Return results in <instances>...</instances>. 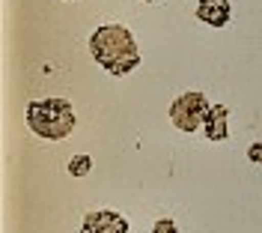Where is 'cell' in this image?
Returning <instances> with one entry per match:
<instances>
[{
    "instance_id": "6da1fadb",
    "label": "cell",
    "mask_w": 262,
    "mask_h": 233,
    "mask_svg": "<svg viewBox=\"0 0 262 233\" xmlns=\"http://www.w3.org/2000/svg\"><path fill=\"white\" fill-rule=\"evenodd\" d=\"M90 51L96 63H101V69H107L111 75H128L131 69L140 66V48L122 24L98 27L90 36Z\"/></svg>"
},
{
    "instance_id": "7a4b0ae2",
    "label": "cell",
    "mask_w": 262,
    "mask_h": 233,
    "mask_svg": "<svg viewBox=\"0 0 262 233\" xmlns=\"http://www.w3.org/2000/svg\"><path fill=\"white\" fill-rule=\"evenodd\" d=\"M27 123L39 138L45 141H60L69 138L75 129V111L66 99H45L27 105Z\"/></svg>"
},
{
    "instance_id": "3957f363",
    "label": "cell",
    "mask_w": 262,
    "mask_h": 233,
    "mask_svg": "<svg viewBox=\"0 0 262 233\" xmlns=\"http://www.w3.org/2000/svg\"><path fill=\"white\" fill-rule=\"evenodd\" d=\"M206 116H209V102L203 93H185L170 108V120L182 132H196L206 123Z\"/></svg>"
},
{
    "instance_id": "277c9868",
    "label": "cell",
    "mask_w": 262,
    "mask_h": 233,
    "mask_svg": "<svg viewBox=\"0 0 262 233\" xmlns=\"http://www.w3.org/2000/svg\"><path fill=\"white\" fill-rule=\"evenodd\" d=\"M81 233H128V221L114 209H98L83 218Z\"/></svg>"
},
{
    "instance_id": "5b68a950",
    "label": "cell",
    "mask_w": 262,
    "mask_h": 233,
    "mask_svg": "<svg viewBox=\"0 0 262 233\" xmlns=\"http://www.w3.org/2000/svg\"><path fill=\"white\" fill-rule=\"evenodd\" d=\"M196 18L212 24V27H224L229 21V0H200Z\"/></svg>"
},
{
    "instance_id": "8992f818",
    "label": "cell",
    "mask_w": 262,
    "mask_h": 233,
    "mask_svg": "<svg viewBox=\"0 0 262 233\" xmlns=\"http://www.w3.org/2000/svg\"><path fill=\"white\" fill-rule=\"evenodd\" d=\"M227 108L224 105H214V108H209V116H206V123H203V132H206V138L209 141H224L229 134L227 129Z\"/></svg>"
},
{
    "instance_id": "52a82bcc",
    "label": "cell",
    "mask_w": 262,
    "mask_h": 233,
    "mask_svg": "<svg viewBox=\"0 0 262 233\" xmlns=\"http://www.w3.org/2000/svg\"><path fill=\"white\" fill-rule=\"evenodd\" d=\"M90 167H93V159H90V156H75V159L69 162V173H72V177H86Z\"/></svg>"
},
{
    "instance_id": "ba28073f",
    "label": "cell",
    "mask_w": 262,
    "mask_h": 233,
    "mask_svg": "<svg viewBox=\"0 0 262 233\" xmlns=\"http://www.w3.org/2000/svg\"><path fill=\"white\" fill-rule=\"evenodd\" d=\"M152 233H179V230H176V224H173L170 218H161V221L155 224V230H152Z\"/></svg>"
},
{
    "instance_id": "9c48e42d",
    "label": "cell",
    "mask_w": 262,
    "mask_h": 233,
    "mask_svg": "<svg viewBox=\"0 0 262 233\" xmlns=\"http://www.w3.org/2000/svg\"><path fill=\"white\" fill-rule=\"evenodd\" d=\"M247 159H250L253 165H262V144H250V150H247Z\"/></svg>"
}]
</instances>
